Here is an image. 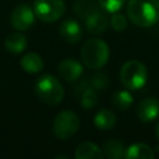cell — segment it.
<instances>
[{
  "instance_id": "6da1fadb",
  "label": "cell",
  "mask_w": 159,
  "mask_h": 159,
  "mask_svg": "<svg viewBox=\"0 0 159 159\" xmlns=\"http://www.w3.org/2000/svg\"><path fill=\"white\" fill-rule=\"evenodd\" d=\"M129 20L139 27H150L159 21V0H129Z\"/></svg>"
},
{
  "instance_id": "7a4b0ae2",
  "label": "cell",
  "mask_w": 159,
  "mask_h": 159,
  "mask_svg": "<svg viewBox=\"0 0 159 159\" xmlns=\"http://www.w3.org/2000/svg\"><path fill=\"white\" fill-rule=\"evenodd\" d=\"M109 58L108 45L99 39L86 41L81 48V60L91 70L102 68Z\"/></svg>"
},
{
  "instance_id": "3957f363",
  "label": "cell",
  "mask_w": 159,
  "mask_h": 159,
  "mask_svg": "<svg viewBox=\"0 0 159 159\" xmlns=\"http://www.w3.org/2000/svg\"><path fill=\"white\" fill-rule=\"evenodd\" d=\"M119 78L125 88L137 91L145 84L148 71L142 62L137 60H129L122 66L119 71Z\"/></svg>"
},
{
  "instance_id": "277c9868",
  "label": "cell",
  "mask_w": 159,
  "mask_h": 159,
  "mask_svg": "<svg viewBox=\"0 0 159 159\" xmlns=\"http://www.w3.org/2000/svg\"><path fill=\"white\" fill-rule=\"evenodd\" d=\"M35 91L40 99L47 104H57L63 99L65 96L62 84L51 75L41 76L35 83Z\"/></svg>"
},
{
  "instance_id": "5b68a950",
  "label": "cell",
  "mask_w": 159,
  "mask_h": 159,
  "mask_svg": "<svg viewBox=\"0 0 159 159\" xmlns=\"http://www.w3.org/2000/svg\"><path fill=\"white\" fill-rule=\"evenodd\" d=\"M80 127V119L72 111H62L53 119V133L57 138L65 140L71 138Z\"/></svg>"
},
{
  "instance_id": "8992f818",
  "label": "cell",
  "mask_w": 159,
  "mask_h": 159,
  "mask_svg": "<svg viewBox=\"0 0 159 159\" xmlns=\"http://www.w3.org/2000/svg\"><path fill=\"white\" fill-rule=\"evenodd\" d=\"M66 6L62 0H35V15L45 22H55L65 14Z\"/></svg>"
},
{
  "instance_id": "52a82bcc",
  "label": "cell",
  "mask_w": 159,
  "mask_h": 159,
  "mask_svg": "<svg viewBox=\"0 0 159 159\" xmlns=\"http://www.w3.org/2000/svg\"><path fill=\"white\" fill-rule=\"evenodd\" d=\"M11 25L16 30H27L35 21V11L27 5H19L11 12Z\"/></svg>"
},
{
  "instance_id": "ba28073f",
  "label": "cell",
  "mask_w": 159,
  "mask_h": 159,
  "mask_svg": "<svg viewBox=\"0 0 159 159\" xmlns=\"http://www.w3.org/2000/svg\"><path fill=\"white\" fill-rule=\"evenodd\" d=\"M58 73L65 81L73 82L82 76L83 67L75 58H66L58 65Z\"/></svg>"
},
{
  "instance_id": "9c48e42d",
  "label": "cell",
  "mask_w": 159,
  "mask_h": 159,
  "mask_svg": "<svg viewBox=\"0 0 159 159\" xmlns=\"http://www.w3.org/2000/svg\"><path fill=\"white\" fill-rule=\"evenodd\" d=\"M137 116L142 122H152L159 116V99L154 97H149L143 99L138 108H137Z\"/></svg>"
},
{
  "instance_id": "30bf717a",
  "label": "cell",
  "mask_w": 159,
  "mask_h": 159,
  "mask_svg": "<svg viewBox=\"0 0 159 159\" xmlns=\"http://www.w3.org/2000/svg\"><path fill=\"white\" fill-rule=\"evenodd\" d=\"M60 34L67 42L76 43L82 37V29H81V25L76 20L67 19V20L62 21V24L60 26Z\"/></svg>"
},
{
  "instance_id": "8fae6325",
  "label": "cell",
  "mask_w": 159,
  "mask_h": 159,
  "mask_svg": "<svg viewBox=\"0 0 159 159\" xmlns=\"http://www.w3.org/2000/svg\"><path fill=\"white\" fill-rule=\"evenodd\" d=\"M84 24H86V29L89 34L97 35V34H102L106 31V29L109 25V21L107 19V16L101 10H98L94 14L89 15L84 20Z\"/></svg>"
},
{
  "instance_id": "7c38bea8",
  "label": "cell",
  "mask_w": 159,
  "mask_h": 159,
  "mask_svg": "<svg viewBox=\"0 0 159 159\" xmlns=\"http://www.w3.org/2000/svg\"><path fill=\"white\" fill-rule=\"evenodd\" d=\"M75 157L76 159H103L106 158L103 150L99 149V147L92 142L81 143L76 148Z\"/></svg>"
},
{
  "instance_id": "4fadbf2b",
  "label": "cell",
  "mask_w": 159,
  "mask_h": 159,
  "mask_svg": "<svg viewBox=\"0 0 159 159\" xmlns=\"http://www.w3.org/2000/svg\"><path fill=\"white\" fill-rule=\"evenodd\" d=\"M124 158H127V159H135V158L153 159L154 152L152 150V148L149 145H147L144 143H134L125 149Z\"/></svg>"
},
{
  "instance_id": "5bb4252c",
  "label": "cell",
  "mask_w": 159,
  "mask_h": 159,
  "mask_svg": "<svg viewBox=\"0 0 159 159\" xmlns=\"http://www.w3.org/2000/svg\"><path fill=\"white\" fill-rule=\"evenodd\" d=\"M20 65H21L22 70L27 73H37L43 68V61H42L41 56L35 52H30V53L25 55L21 58Z\"/></svg>"
},
{
  "instance_id": "9a60e30c",
  "label": "cell",
  "mask_w": 159,
  "mask_h": 159,
  "mask_svg": "<svg viewBox=\"0 0 159 159\" xmlns=\"http://www.w3.org/2000/svg\"><path fill=\"white\" fill-rule=\"evenodd\" d=\"M93 122H94V125L98 129L108 130V129L114 127V124H116V116H114V113L112 111H109L107 108H102V109H99L96 113Z\"/></svg>"
},
{
  "instance_id": "2e32d148",
  "label": "cell",
  "mask_w": 159,
  "mask_h": 159,
  "mask_svg": "<svg viewBox=\"0 0 159 159\" xmlns=\"http://www.w3.org/2000/svg\"><path fill=\"white\" fill-rule=\"evenodd\" d=\"M73 10L77 16L86 20L89 15L101 10V6H99V4H97L92 0H76L73 4Z\"/></svg>"
},
{
  "instance_id": "e0dca14e",
  "label": "cell",
  "mask_w": 159,
  "mask_h": 159,
  "mask_svg": "<svg viewBox=\"0 0 159 159\" xmlns=\"http://www.w3.org/2000/svg\"><path fill=\"white\" fill-rule=\"evenodd\" d=\"M5 46H6L7 51H10L12 53H20L26 48L27 41H26V37L24 35L15 32V34H11L6 37Z\"/></svg>"
},
{
  "instance_id": "ac0fdd59",
  "label": "cell",
  "mask_w": 159,
  "mask_h": 159,
  "mask_svg": "<svg viewBox=\"0 0 159 159\" xmlns=\"http://www.w3.org/2000/svg\"><path fill=\"white\" fill-rule=\"evenodd\" d=\"M124 152H125V149H124L123 144L117 139H111V140L106 142V144L103 147L104 157L111 158V159L124 158Z\"/></svg>"
},
{
  "instance_id": "d6986e66",
  "label": "cell",
  "mask_w": 159,
  "mask_h": 159,
  "mask_svg": "<svg viewBox=\"0 0 159 159\" xmlns=\"http://www.w3.org/2000/svg\"><path fill=\"white\" fill-rule=\"evenodd\" d=\"M133 103V96L129 91H118L112 96V104L119 111H127Z\"/></svg>"
},
{
  "instance_id": "ffe728a7",
  "label": "cell",
  "mask_w": 159,
  "mask_h": 159,
  "mask_svg": "<svg viewBox=\"0 0 159 159\" xmlns=\"http://www.w3.org/2000/svg\"><path fill=\"white\" fill-rule=\"evenodd\" d=\"M97 99H98V97H97L96 89H93L89 86L86 87L81 93V106L86 109L94 107L97 103Z\"/></svg>"
},
{
  "instance_id": "44dd1931",
  "label": "cell",
  "mask_w": 159,
  "mask_h": 159,
  "mask_svg": "<svg viewBox=\"0 0 159 159\" xmlns=\"http://www.w3.org/2000/svg\"><path fill=\"white\" fill-rule=\"evenodd\" d=\"M124 2H125V0H98L99 6L111 14L119 11L122 9V6L124 5Z\"/></svg>"
},
{
  "instance_id": "7402d4cb",
  "label": "cell",
  "mask_w": 159,
  "mask_h": 159,
  "mask_svg": "<svg viewBox=\"0 0 159 159\" xmlns=\"http://www.w3.org/2000/svg\"><path fill=\"white\" fill-rule=\"evenodd\" d=\"M111 26L116 30V31H123L127 27V20L122 14L113 12L112 17H111Z\"/></svg>"
},
{
  "instance_id": "603a6c76",
  "label": "cell",
  "mask_w": 159,
  "mask_h": 159,
  "mask_svg": "<svg viewBox=\"0 0 159 159\" xmlns=\"http://www.w3.org/2000/svg\"><path fill=\"white\" fill-rule=\"evenodd\" d=\"M107 77L103 75V73H99V75H96V76H93L92 78H91V83H89V81H88V84H89V87H92L93 89H96V91H102V89H104L106 87H107Z\"/></svg>"
},
{
  "instance_id": "cb8c5ba5",
  "label": "cell",
  "mask_w": 159,
  "mask_h": 159,
  "mask_svg": "<svg viewBox=\"0 0 159 159\" xmlns=\"http://www.w3.org/2000/svg\"><path fill=\"white\" fill-rule=\"evenodd\" d=\"M157 137H158V139H159V122H158V124H157Z\"/></svg>"
}]
</instances>
